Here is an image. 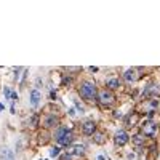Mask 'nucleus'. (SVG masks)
<instances>
[{"label": "nucleus", "instance_id": "ddd939ff", "mask_svg": "<svg viewBox=\"0 0 160 160\" xmlns=\"http://www.w3.org/2000/svg\"><path fill=\"white\" fill-rule=\"evenodd\" d=\"M133 142L136 146H142L144 144V135H135L133 136Z\"/></svg>", "mask_w": 160, "mask_h": 160}, {"label": "nucleus", "instance_id": "2eb2a0df", "mask_svg": "<svg viewBox=\"0 0 160 160\" xmlns=\"http://www.w3.org/2000/svg\"><path fill=\"white\" fill-rule=\"evenodd\" d=\"M104 139H106V136L102 135V133H99V131H96V133H95V141H96L98 144H102V142H104Z\"/></svg>", "mask_w": 160, "mask_h": 160}, {"label": "nucleus", "instance_id": "dca6fc26", "mask_svg": "<svg viewBox=\"0 0 160 160\" xmlns=\"http://www.w3.org/2000/svg\"><path fill=\"white\" fill-rule=\"evenodd\" d=\"M58 155H61V149L59 148H53L51 149V157H58Z\"/></svg>", "mask_w": 160, "mask_h": 160}, {"label": "nucleus", "instance_id": "9b49d317", "mask_svg": "<svg viewBox=\"0 0 160 160\" xmlns=\"http://www.w3.org/2000/svg\"><path fill=\"white\" fill-rule=\"evenodd\" d=\"M68 152L71 155H83L85 154V148L83 146H72V148H69Z\"/></svg>", "mask_w": 160, "mask_h": 160}, {"label": "nucleus", "instance_id": "f257e3e1", "mask_svg": "<svg viewBox=\"0 0 160 160\" xmlns=\"http://www.w3.org/2000/svg\"><path fill=\"white\" fill-rule=\"evenodd\" d=\"M80 96H82L83 99L87 101H95L96 99V95H98V91H96V85L93 83V82H83L82 85H80Z\"/></svg>", "mask_w": 160, "mask_h": 160}, {"label": "nucleus", "instance_id": "423d86ee", "mask_svg": "<svg viewBox=\"0 0 160 160\" xmlns=\"http://www.w3.org/2000/svg\"><path fill=\"white\" fill-rule=\"evenodd\" d=\"M58 123H59V117L55 115V114H48L43 118V127L45 128H55V127H58Z\"/></svg>", "mask_w": 160, "mask_h": 160}, {"label": "nucleus", "instance_id": "a211bd4d", "mask_svg": "<svg viewBox=\"0 0 160 160\" xmlns=\"http://www.w3.org/2000/svg\"><path fill=\"white\" fill-rule=\"evenodd\" d=\"M3 95H5V98H11L13 93L10 91V88H5V90H3Z\"/></svg>", "mask_w": 160, "mask_h": 160}, {"label": "nucleus", "instance_id": "39448f33", "mask_svg": "<svg viewBox=\"0 0 160 160\" xmlns=\"http://www.w3.org/2000/svg\"><path fill=\"white\" fill-rule=\"evenodd\" d=\"M98 130H96V123L93 122V120H85V122L82 123V133L85 136H91L95 135Z\"/></svg>", "mask_w": 160, "mask_h": 160}, {"label": "nucleus", "instance_id": "aec40b11", "mask_svg": "<svg viewBox=\"0 0 160 160\" xmlns=\"http://www.w3.org/2000/svg\"><path fill=\"white\" fill-rule=\"evenodd\" d=\"M98 160H106V158H104L102 155H98Z\"/></svg>", "mask_w": 160, "mask_h": 160}, {"label": "nucleus", "instance_id": "20e7f679", "mask_svg": "<svg viewBox=\"0 0 160 160\" xmlns=\"http://www.w3.org/2000/svg\"><path fill=\"white\" fill-rule=\"evenodd\" d=\"M157 133V123L154 122V120H146L144 125H142V135L144 136H154Z\"/></svg>", "mask_w": 160, "mask_h": 160}, {"label": "nucleus", "instance_id": "1a4fd4ad", "mask_svg": "<svg viewBox=\"0 0 160 160\" xmlns=\"http://www.w3.org/2000/svg\"><path fill=\"white\" fill-rule=\"evenodd\" d=\"M123 80L125 82H135V80H138V69H135V68L127 69L123 74Z\"/></svg>", "mask_w": 160, "mask_h": 160}, {"label": "nucleus", "instance_id": "f03ea898", "mask_svg": "<svg viewBox=\"0 0 160 160\" xmlns=\"http://www.w3.org/2000/svg\"><path fill=\"white\" fill-rule=\"evenodd\" d=\"M55 138H56V142H58L59 146H69L71 141L74 139V138H72V131H71L68 127H59Z\"/></svg>", "mask_w": 160, "mask_h": 160}, {"label": "nucleus", "instance_id": "6ab92c4d", "mask_svg": "<svg viewBox=\"0 0 160 160\" xmlns=\"http://www.w3.org/2000/svg\"><path fill=\"white\" fill-rule=\"evenodd\" d=\"M5 158H7V160H15V157H13V154H11L10 151H7V155H5Z\"/></svg>", "mask_w": 160, "mask_h": 160}, {"label": "nucleus", "instance_id": "9d476101", "mask_svg": "<svg viewBox=\"0 0 160 160\" xmlns=\"http://www.w3.org/2000/svg\"><path fill=\"white\" fill-rule=\"evenodd\" d=\"M106 85H108V90H117L120 87V80L118 77H109L108 80H106Z\"/></svg>", "mask_w": 160, "mask_h": 160}, {"label": "nucleus", "instance_id": "6e6552de", "mask_svg": "<svg viewBox=\"0 0 160 160\" xmlns=\"http://www.w3.org/2000/svg\"><path fill=\"white\" fill-rule=\"evenodd\" d=\"M144 95L146 96H158L160 95V87L157 83H148L144 90Z\"/></svg>", "mask_w": 160, "mask_h": 160}, {"label": "nucleus", "instance_id": "7ed1b4c3", "mask_svg": "<svg viewBox=\"0 0 160 160\" xmlns=\"http://www.w3.org/2000/svg\"><path fill=\"white\" fill-rule=\"evenodd\" d=\"M98 101L102 106H112L115 102V96H114V93L111 90H108V88H106V90H99L98 91Z\"/></svg>", "mask_w": 160, "mask_h": 160}, {"label": "nucleus", "instance_id": "f3484780", "mask_svg": "<svg viewBox=\"0 0 160 160\" xmlns=\"http://www.w3.org/2000/svg\"><path fill=\"white\" fill-rule=\"evenodd\" d=\"M61 160H72V155H71L69 152H66V154L61 155Z\"/></svg>", "mask_w": 160, "mask_h": 160}, {"label": "nucleus", "instance_id": "f8f14e48", "mask_svg": "<svg viewBox=\"0 0 160 160\" xmlns=\"http://www.w3.org/2000/svg\"><path fill=\"white\" fill-rule=\"evenodd\" d=\"M38 102H40V91L38 90H32L31 91V104L37 106Z\"/></svg>", "mask_w": 160, "mask_h": 160}, {"label": "nucleus", "instance_id": "4468645a", "mask_svg": "<svg viewBox=\"0 0 160 160\" xmlns=\"http://www.w3.org/2000/svg\"><path fill=\"white\" fill-rule=\"evenodd\" d=\"M136 122H138V115H136V114H130L128 118H127V123H128V125H135Z\"/></svg>", "mask_w": 160, "mask_h": 160}, {"label": "nucleus", "instance_id": "412c9836", "mask_svg": "<svg viewBox=\"0 0 160 160\" xmlns=\"http://www.w3.org/2000/svg\"><path fill=\"white\" fill-rule=\"evenodd\" d=\"M0 111H3V106L2 104H0Z\"/></svg>", "mask_w": 160, "mask_h": 160}, {"label": "nucleus", "instance_id": "0eeeda50", "mask_svg": "<svg viewBox=\"0 0 160 160\" xmlns=\"http://www.w3.org/2000/svg\"><path fill=\"white\" fill-rule=\"evenodd\" d=\"M114 141L117 146H125L128 142V133L125 130H118L115 131V135H114Z\"/></svg>", "mask_w": 160, "mask_h": 160}]
</instances>
